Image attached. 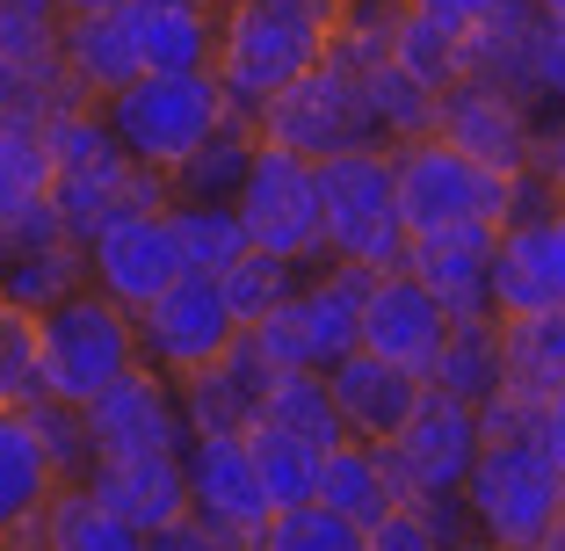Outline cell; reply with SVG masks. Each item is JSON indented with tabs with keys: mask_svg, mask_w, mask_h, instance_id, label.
<instances>
[{
	"mask_svg": "<svg viewBox=\"0 0 565 551\" xmlns=\"http://www.w3.org/2000/svg\"><path fill=\"white\" fill-rule=\"evenodd\" d=\"M349 8L355 0H225L211 73L239 117H262V102H276L298 73H312Z\"/></svg>",
	"mask_w": 565,
	"mask_h": 551,
	"instance_id": "obj_1",
	"label": "cell"
},
{
	"mask_svg": "<svg viewBox=\"0 0 565 551\" xmlns=\"http://www.w3.org/2000/svg\"><path fill=\"white\" fill-rule=\"evenodd\" d=\"M392 174H399V211H406V233H465V225H515L522 211H544V189L536 174H500L479 168L471 152H457L449 138H406L392 146Z\"/></svg>",
	"mask_w": 565,
	"mask_h": 551,
	"instance_id": "obj_2",
	"label": "cell"
},
{
	"mask_svg": "<svg viewBox=\"0 0 565 551\" xmlns=\"http://www.w3.org/2000/svg\"><path fill=\"white\" fill-rule=\"evenodd\" d=\"M131 363H146L138 349V312H124L109 290H73L66 305L36 312V392L44 400L87 406L102 384H117Z\"/></svg>",
	"mask_w": 565,
	"mask_h": 551,
	"instance_id": "obj_3",
	"label": "cell"
},
{
	"mask_svg": "<svg viewBox=\"0 0 565 551\" xmlns=\"http://www.w3.org/2000/svg\"><path fill=\"white\" fill-rule=\"evenodd\" d=\"M102 117H109V131L124 138L131 160L174 174L189 152H203L239 109H233V95L217 87V73H138L124 95L102 102Z\"/></svg>",
	"mask_w": 565,
	"mask_h": 551,
	"instance_id": "obj_4",
	"label": "cell"
},
{
	"mask_svg": "<svg viewBox=\"0 0 565 551\" xmlns=\"http://www.w3.org/2000/svg\"><path fill=\"white\" fill-rule=\"evenodd\" d=\"M44 152H51V211L66 218V233L95 240L117 211H131V182H138V160L124 152V138L109 131L95 102H73L44 124Z\"/></svg>",
	"mask_w": 565,
	"mask_h": 551,
	"instance_id": "obj_5",
	"label": "cell"
},
{
	"mask_svg": "<svg viewBox=\"0 0 565 551\" xmlns=\"http://www.w3.org/2000/svg\"><path fill=\"white\" fill-rule=\"evenodd\" d=\"M319 197H327V262L355 268H399L406 262V211L392 146H355L319 160Z\"/></svg>",
	"mask_w": 565,
	"mask_h": 551,
	"instance_id": "obj_6",
	"label": "cell"
},
{
	"mask_svg": "<svg viewBox=\"0 0 565 551\" xmlns=\"http://www.w3.org/2000/svg\"><path fill=\"white\" fill-rule=\"evenodd\" d=\"M377 268L355 262H319L312 276L298 284V298L276 305L262 327H247L262 341V356L276 370H333L341 356L363 349V298Z\"/></svg>",
	"mask_w": 565,
	"mask_h": 551,
	"instance_id": "obj_7",
	"label": "cell"
},
{
	"mask_svg": "<svg viewBox=\"0 0 565 551\" xmlns=\"http://www.w3.org/2000/svg\"><path fill=\"white\" fill-rule=\"evenodd\" d=\"M465 508H471V530L479 537H493L508 551H544L551 522L565 516V479L536 435L486 443L471 479H465Z\"/></svg>",
	"mask_w": 565,
	"mask_h": 551,
	"instance_id": "obj_8",
	"label": "cell"
},
{
	"mask_svg": "<svg viewBox=\"0 0 565 551\" xmlns=\"http://www.w3.org/2000/svg\"><path fill=\"white\" fill-rule=\"evenodd\" d=\"M262 138L268 146H290L305 160H333V152H355V146H384L377 117H370V95H363V73L349 59H319L312 73L282 87L276 102H262Z\"/></svg>",
	"mask_w": 565,
	"mask_h": 551,
	"instance_id": "obj_9",
	"label": "cell"
},
{
	"mask_svg": "<svg viewBox=\"0 0 565 551\" xmlns=\"http://www.w3.org/2000/svg\"><path fill=\"white\" fill-rule=\"evenodd\" d=\"M239 218H247V240L268 254H290V262L319 268L327 262V197H319V160L290 146H268L254 152L247 182H239Z\"/></svg>",
	"mask_w": 565,
	"mask_h": 551,
	"instance_id": "obj_10",
	"label": "cell"
},
{
	"mask_svg": "<svg viewBox=\"0 0 565 551\" xmlns=\"http://www.w3.org/2000/svg\"><path fill=\"white\" fill-rule=\"evenodd\" d=\"M479 451H486L479 406L457 400V392H443V384H428L420 414L406 421L392 443H384V457H392V486H399V501H406V508L443 501V494H465V479H471V465H479Z\"/></svg>",
	"mask_w": 565,
	"mask_h": 551,
	"instance_id": "obj_11",
	"label": "cell"
},
{
	"mask_svg": "<svg viewBox=\"0 0 565 551\" xmlns=\"http://www.w3.org/2000/svg\"><path fill=\"white\" fill-rule=\"evenodd\" d=\"M233 341H239V319H233V305H225V290H217V276H203V268H189L182 284H167L160 298L138 312V349L174 384L196 378L203 363H217Z\"/></svg>",
	"mask_w": 565,
	"mask_h": 551,
	"instance_id": "obj_12",
	"label": "cell"
},
{
	"mask_svg": "<svg viewBox=\"0 0 565 551\" xmlns=\"http://www.w3.org/2000/svg\"><path fill=\"white\" fill-rule=\"evenodd\" d=\"M182 240H174V218L167 211H117L87 240V284L109 290L124 312H146L167 284H182Z\"/></svg>",
	"mask_w": 565,
	"mask_h": 551,
	"instance_id": "obj_13",
	"label": "cell"
},
{
	"mask_svg": "<svg viewBox=\"0 0 565 551\" xmlns=\"http://www.w3.org/2000/svg\"><path fill=\"white\" fill-rule=\"evenodd\" d=\"M435 138H449L457 152H471L479 168L530 174V152H536V102L515 95V87H500V81L465 73V81L443 87V102H435Z\"/></svg>",
	"mask_w": 565,
	"mask_h": 551,
	"instance_id": "obj_14",
	"label": "cell"
},
{
	"mask_svg": "<svg viewBox=\"0 0 565 551\" xmlns=\"http://www.w3.org/2000/svg\"><path fill=\"white\" fill-rule=\"evenodd\" d=\"M87 414V443L95 457H138V451H189V414H182V384L160 378L152 363H131L117 384H102Z\"/></svg>",
	"mask_w": 565,
	"mask_h": 551,
	"instance_id": "obj_15",
	"label": "cell"
},
{
	"mask_svg": "<svg viewBox=\"0 0 565 551\" xmlns=\"http://www.w3.org/2000/svg\"><path fill=\"white\" fill-rule=\"evenodd\" d=\"M449 305L435 298L428 284H420L414 268H377L370 276V298H363V349H377L384 363H406L414 378H435V363H443L449 349Z\"/></svg>",
	"mask_w": 565,
	"mask_h": 551,
	"instance_id": "obj_16",
	"label": "cell"
},
{
	"mask_svg": "<svg viewBox=\"0 0 565 551\" xmlns=\"http://www.w3.org/2000/svg\"><path fill=\"white\" fill-rule=\"evenodd\" d=\"M182 457H189V501H196V516L211 530H225L233 544H262L276 501H268L247 435H189Z\"/></svg>",
	"mask_w": 565,
	"mask_h": 551,
	"instance_id": "obj_17",
	"label": "cell"
},
{
	"mask_svg": "<svg viewBox=\"0 0 565 551\" xmlns=\"http://www.w3.org/2000/svg\"><path fill=\"white\" fill-rule=\"evenodd\" d=\"M493 312H565V233L558 211H522L515 225H500L493 240Z\"/></svg>",
	"mask_w": 565,
	"mask_h": 551,
	"instance_id": "obj_18",
	"label": "cell"
},
{
	"mask_svg": "<svg viewBox=\"0 0 565 551\" xmlns=\"http://www.w3.org/2000/svg\"><path fill=\"white\" fill-rule=\"evenodd\" d=\"M327 384H333V406H341V428L363 435V443H392L428 400V378H414L406 363H384L377 349L341 356L327 370Z\"/></svg>",
	"mask_w": 565,
	"mask_h": 551,
	"instance_id": "obj_19",
	"label": "cell"
},
{
	"mask_svg": "<svg viewBox=\"0 0 565 551\" xmlns=\"http://www.w3.org/2000/svg\"><path fill=\"white\" fill-rule=\"evenodd\" d=\"M268 378L276 363L262 356V341L239 335L233 349L203 363L196 378H182V414H189V435H247L262 421V400H268Z\"/></svg>",
	"mask_w": 565,
	"mask_h": 551,
	"instance_id": "obj_20",
	"label": "cell"
},
{
	"mask_svg": "<svg viewBox=\"0 0 565 551\" xmlns=\"http://www.w3.org/2000/svg\"><path fill=\"white\" fill-rule=\"evenodd\" d=\"M87 494L109 501L124 522L138 530H167V522H182L189 508V457L182 451H138V457H95L87 465Z\"/></svg>",
	"mask_w": 565,
	"mask_h": 551,
	"instance_id": "obj_21",
	"label": "cell"
},
{
	"mask_svg": "<svg viewBox=\"0 0 565 551\" xmlns=\"http://www.w3.org/2000/svg\"><path fill=\"white\" fill-rule=\"evenodd\" d=\"M58 486H73V479L58 471L36 414L30 406L0 414V544H22V537L44 522V508H51Z\"/></svg>",
	"mask_w": 565,
	"mask_h": 551,
	"instance_id": "obj_22",
	"label": "cell"
},
{
	"mask_svg": "<svg viewBox=\"0 0 565 551\" xmlns=\"http://www.w3.org/2000/svg\"><path fill=\"white\" fill-rule=\"evenodd\" d=\"M493 240L486 225L465 233H414L406 240V268L449 305V319H486L493 312Z\"/></svg>",
	"mask_w": 565,
	"mask_h": 551,
	"instance_id": "obj_23",
	"label": "cell"
},
{
	"mask_svg": "<svg viewBox=\"0 0 565 551\" xmlns=\"http://www.w3.org/2000/svg\"><path fill=\"white\" fill-rule=\"evenodd\" d=\"M217 15V0H124V30L146 73H211Z\"/></svg>",
	"mask_w": 565,
	"mask_h": 551,
	"instance_id": "obj_24",
	"label": "cell"
},
{
	"mask_svg": "<svg viewBox=\"0 0 565 551\" xmlns=\"http://www.w3.org/2000/svg\"><path fill=\"white\" fill-rule=\"evenodd\" d=\"M138 44L124 30V8H102V15H66V81L81 87L87 102H109L138 81Z\"/></svg>",
	"mask_w": 565,
	"mask_h": 551,
	"instance_id": "obj_25",
	"label": "cell"
},
{
	"mask_svg": "<svg viewBox=\"0 0 565 551\" xmlns=\"http://www.w3.org/2000/svg\"><path fill=\"white\" fill-rule=\"evenodd\" d=\"M22 544H36V551H146V530H138V522H124L109 501H95V494H87V479H73V486H58V494H51L44 522H36Z\"/></svg>",
	"mask_w": 565,
	"mask_h": 551,
	"instance_id": "obj_26",
	"label": "cell"
},
{
	"mask_svg": "<svg viewBox=\"0 0 565 551\" xmlns=\"http://www.w3.org/2000/svg\"><path fill=\"white\" fill-rule=\"evenodd\" d=\"M319 501L341 508V516H355L363 530L377 516H392V508H399V486H392V457H384V443L341 435V443L327 451V465H319Z\"/></svg>",
	"mask_w": 565,
	"mask_h": 551,
	"instance_id": "obj_27",
	"label": "cell"
},
{
	"mask_svg": "<svg viewBox=\"0 0 565 551\" xmlns=\"http://www.w3.org/2000/svg\"><path fill=\"white\" fill-rule=\"evenodd\" d=\"M73 290H87V247L81 240H44V247L0 254V298L22 312H51Z\"/></svg>",
	"mask_w": 565,
	"mask_h": 551,
	"instance_id": "obj_28",
	"label": "cell"
},
{
	"mask_svg": "<svg viewBox=\"0 0 565 551\" xmlns=\"http://www.w3.org/2000/svg\"><path fill=\"white\" fill-rule=\"evenodd\" d=\"M500 370L530 392V400H551L565 384V312H522V319H500Z\"/></svg>",
	"mask_w": 565,
	"mask_h": 551,
	"instance_id": "obj_29",
	"label": "cell"
},
{
	"mask_svg": "<svg viewBox=\"0 0 565 551\" xmlns=\"http://www.w3.org/2000/svg\"><path fill=\"white\" fill-rule=\"evenodd\" d=\"M0 66L66 73V0H0Z\"/></svg>",
	"mask_w": 565,
	"mask_h": 551,
	"instance_id": "obj_30",
	"label": "cell"
},
{
	"mask_svg": "<svg viewBox=\"0 0 565 551\" xmlns=\"http://www.w3.org/2000/svg\"><path fill=\"white\" fill-rule=\"evenodd\" d=\"M174 240H182V262L203 268V276H225L239 254L254 247L247 240V218L239 203H217V197H174Z\"/></svg>",
	"mask_w": 565,
	"mask_h": 551,
	"instance_id": "obj_31",
	"label": "cell"
},
{
	"mask_svg": "<svg viewBox=\"0 0 565 551\" xmlns=\"http://www.w3.org/2000/svg\"><path fill=\"white\" fill-rule=\"evenodd\" d=\"M262 421L305 435V443H319V451H333V443L349 435L341 428V406H333L327 370H276V378H268V400H262Z\"/></svg>",
	"mask_w": 565,
	"mask_h": 551,
	"instance_id": "obj_32",
	"label": "cell"
},
{
	"mask_svg": "<svg viewBox=\"0 0 565 551\" xmlns=\"http://www.w3.org/2000/svg\"><path fill=\"white\" fill-rule=\"evenodd\" d=\"M312 276L305 262H290V254H268V247H247L225 276H217V290H225V305H233V319H239V335L247 327H262L276 305H290L298 298V284Z\"/></svg>",
	"mask_w": 565,
	"mask_h": 551,
	"instance_id": "obj_33",
	"label": "cell"
},
{
	"mask_svg": "<svg viewBox=\"0 0 565 551\" xmlns=\"http://www.w3.org/2000/svg\"><path fill=\"white\" fill-rule=\"evenodd\" d=\"M254 152H262V124L233 117L211 146L189 152L182 168H174V197H217V203H233L239 182H247V168H254Z\"/></svg>",
	"mask_w": 565,
	"mask_h": 551,
	"instance_id": "obj_34",
	"label": "cell"
},
{
	"mask_svg": "<svg viewBox=\"0 0 565 551\" xmlns=\"http://www.w3.org/2000/svg\"><path fill=\"white\" fill-rule=\"evenodd\" d=\"M500 312H486V319H457L449 327V349H443V363H435V378L428 384H443V392H457V400H493L500 392Z\"/></svg>",
	"mask_w": 565,
	"mask_h": 551,
	"instance_id": "obj_35",
	"label": "cell"
},
{
	"mask_svg": "<svg viewBox=\"0 0 565 551\" xmlns=\"http://www.w3.org/2000/svg\"><path fill=\"white\" fill-rule=\"evenodd\" d=\"M247 443H254V465H262V486H268V501H276V508L319 501V465H327V451H319V443L276 428V421H254Z\"/></svg>",
	"mask_w": 565,
	"mask_h": 551,
	"instance_id": "obj_36",
	"label": "cell"
},
{
	"mask_svg": "<svg viewBox=\"0 0 565 551\" xmlns=\"http://www.w3.org/2000/svg\"><path fill=\"white\" fill-rule=\"evenodd\" d=\"M392 66H406L420 87H457L465 81V36H449L428 8H399L392 15Z\"/></svg>",
	"mask_w": 565,
	"mask_h": 551,
	"instance_id": "obj_37",
	"label": "cell"
},
{
	"mask_svg": "<svg viewBox=\"0 0 565 551\" xmlns=\"http://www.w3.org/2000/svg\"><path fill=\"white\" fill-rule=\"evenodd\" d=\"M363 95H370V117H377V138L384 146H406V138H428L435 131V87H420L406 66H370L363 73Z\"/></svg>",
	"mask_w": 565,
	"mask_h": 551,
	"instance_id": "obj_38",
	"label": "cell"
},
{
	"mask_svg": "<svg viewBox=\"0 0 565 551\" xmlns=\"http://www.w3.org/2000/svg\"><path fill=\"white\" fill-rule=\"evenodd\" d=\"M262 551H370V530L327 501H298V508H276L268 516Z\"/></svg>",
	"mask_w": 565,
	"mask_h": 551,
	"instance_id": "obj_39",
	"label": "cell"
},
{
	"mask_svg": "<svg viewBox=\"0 0 565 551\" xmlns=\"http://www.w3.org/2000/svg\"><path fill=\"white\" fill-rule=\"evenodd\" d=\"M36 203H51V152L44 131H8L0 124V233L30 218Z\"/></svg>",
	"mask_w": 565,
	"mask_h": 551,
	"instance_id": "obj_40",
	"label": "cell"
},
{
	"mask_svg": "<svg viewBox=\"0 0 565 551\" xmlns=\"http://www.w3.org/2000/svg\"><path fill=\"white\" fill-rule=\"evenodd\" d=\"M36 400V312L0 298V414Z\"/></svg>",
	"mask_w": 565,
	"mask_h": 551,
	"instance_id": "obj_41",
	"label": "cell"
},
{
	"mask_svg": "<svg viewBox=\"0 0 565 551\" xmlns=\"http://www.w3.org/2000/svg\"><path fill=\"white\" fill-rule=\"evenodd\" d=\"M414 8H428L435 22H443L449 36H486V30H515V22H530L536 8L530 0H414Z\"/></svg>",
	"mask_w": 565,
	"mask_h": 551,
	"instance_id": "obj_42",
	"label": "cell"
},
{
	"mask_svg": "<svg viewBox=\"0 0 565 551\" xmlns=\"http://www.w3.org/2000/svg\"><path fill=\"white\" fill-rule=\"evenodd\" d=\"M370 551H449L443 544V530L428 522V508H392V516H377L370 522Z\"/></svg>",
	"mask_w": 565,
	"mask_h": 551,
	"instance_id": "obj_43",
	"label": "cell"
},
{
	"mask_svg": "<svg viewBox=\"0 0 565 551\" xmlns=\"http://www.w3.org/2000/svg\"><path fill=\"white\" fill-rule=\"evenodd\" d=\"M536 414H544V400H530V392H515V384H500L493 400H479L486 443H515V435H536Z\"/></svg>",
	"mask_w": 565,
	"mask_h": 551,
	"instance_id": "obj_44",
	"label": "cell"
},
{
	"mask_svg": "<svg viewBox=\"0 0 565 551\" xmlns=\"http://www.w3.org/2000/svg\"><path fill=\"white\" fill-rule=\"evenodd\" d=\"M530 95L565 109V30L558 22H536V44H530Z\"/></svg>",
	"mask_w": 565,
	"mask_h": 551,
	"instance_id": "obj_45",
	"label": "cell"
},
{
	"mask_svg": "<svg viewBox=\"0 0 565 551\" xmlns=\"http://www.w3.org/2000/svg\"><path fill=\"white\" fill-rule=\"evenodd\" d=\"M530 174L551 203H565V109L551 124H536V152H530Z\"/></svg>",
	"mask_w": 565,
	"mask_h": 551,
	"instance_id": "obj_46",
	"label": "cell"
},
{
	"mask_svg": "<svg viewBox=\"0 0 565 551\" xmlns=\"http://www.w3.org/2000/svg\"><path fill=\"white\" fill-rule=\"evenodd\" d=\"M146 551H233V537H225V530H211V522H203L196 508H189L182 522L152 530V537H146Z\"/></svg>",
	"mask_w": 565,
	"mask_h": 551,
	"instance_id": "obj_47",
	"label": "cell"
},
{
	"mask_svg": "<svg viewBox=\"0 0 565 551\" xmlns=\"http://www.w3.org/2000/svg\"><path fill=\"white\" fill-rule=\"evenodd\" d=\"M536 443H544V457L558 465V479H565V384L544 400V414H536Z\"/></svg>",
	"mask_w": 565,
	"mask_h": 551,
	"instance_id": "obj_48",
	"label": "cell"
},
{
	"mask_svg": "<svg viewBox=\"0 0 565 551\" xmlns=\"http://www.w3.org/2000/svg\"><path fill=\"white\" fill-rule=\"evenodd\" d=\"M530 8H536V22H558L565 30V0H530Z\"/></svg>",
	"mask_w": 565,
	"mask_h": 551,
	"instance_id": "obj_49",
	"label": "cell"
},
{
	"mask_svg": "<svg viewBox=\"0 0 565 551\" xmlns=\"http://www.w3.org/2000/svg\"><path fill=\"white\" fill-rule=\"evenodd\" d=\"M449 551H508V544H493V537H479V530H471V537H457Z\"/></svg>",
	"mask_w": 565,
	"mask_h": 551,
	"instance_id": "obj_50",
	"label": "cell"
},
{
	"mask_svg": "<svg viewBox=\"0 0 565 551\" xmlns=\"http://www.w3.org/2000/svg\"><path fill=\"white\" fill-rule=\"evenodd\" d=\"M102 8H124V0H66V15H102Z\"/></svg>",
	"mask_w": 565,
	"mask_h": 551,
	"instance_id": "obj_51",
	"label": "cell"
},
{
	"mask_svg": "<svg viewBox=\"0 0 565 551\" xmlns=\"http://www.w3.org/2000/svg\"><path fill=\"white\" fill-rule=\"evenodd\" d=\"M377 8H392V15H399V8H414V0H377Z\"/></svg>",
	"mask_w": 565,
	"mask_h": 551,
	"instance_id": "obj_52",
	"label": "cell"
},
{
	"mask_svg": "<svg viewBox=\"0 0 565 551\" xmlns=\"http://www.w3.org/2000/svg\"><path fill=\"white\" fill-rule=\"evenodd\" d=\"M551 211H558V233H565V203H551Z\"/></svg>",
	"mask_w": 565,
	"mask_h": 551,
	"instance_id": "obj_53",
	"label": "cell"
},
{
	"mask_svg": "<svg viewBox=\"0 0 565 551\" xmlns=\"http://www.w3.org/2000/svg\"><path fill=\"white\" fill-rule=\"evenodd\" d=\"M0 551H36V544H0Z\"/></svg>",
	"mask_w": 565,
	"mask_h": 551,
	"instance_id": "obj_54",
	"label": "cell"
},
{
	"mask_svg": "<svg viewBox=\"0 0 565 551\" xmlns=\"http://www.w3.org/2000/svg\"><path fill=\"white\" fill-rule=\"evenodd\" d=\"M233 551H262V544H233Z\"/></svg>",
	"mask_w": 565,
	"mask_h": 551,
	"instance_id": "obj_55",
	"label": "cell"
},
{
	"mask_svg": "<svg viewBox=\"0 0 565 551\" xmlns=\"http://www.w3.org/2000/svg\"><path fill=\"white\" fill-rule=\"evenodd\" d=\"M217 8H225V0H217Z\"/></svg>",
	"mask_w": 565,
	"mask_h": 551,
	"instance_id": "obj_56",
	"label": "cell"
}]
</instances>
